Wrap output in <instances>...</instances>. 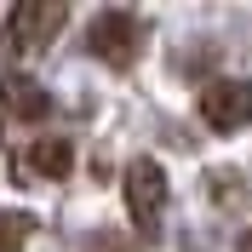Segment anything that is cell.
Wrapping results in <instances>:
<instances>
[{"instance_id":"obj_1","label":"cell","mask_w":252,"mask_h":252,"mask_svg":"<svg viewBox=\"0 0 252 252\" xmlns=\"http://www.w3.org/2000/svg\"><path fill=\"white\" fill-rule=\"evenodd\" d=\"M143 17L126 12V6H115V12H97L92 17V58H103L109 69H132V63L143 58Z\"/></svg>"},{"instance_id":"obj_2","label":"cell","mask_w":252,"mask_h":252,"mask_svg":"<svg viewBox=\"0 0 252 252\" xmlns=\"http://www.w3.org/2000/svg\"><path fill=\"white\" fill-rule=\"evenodd\" d=\"M126 212H132V223L138 229H155L160 212H166V201H172V184H166V166L149 155H138L132 166H126Z\"/></svg>"},{"instance_id":"obj_3","label":"cell","mask_w":252,"mask_h":252,"mask_svg":"<svg viewBox=\"0 0 252 252\" xmlns=\"http://www.w3.org/2000/svg\"><path fill=\"white\" fill-rule=\"evenodd\" d=\"M69 23V6H46V0H23L6 12V40L23 52H40L46 40H58V29Z\"/></svg>"},{"instance_id":"obj_4","label":"cell","mask_w":252,"mask_h":252,"mask_svg":"<svg viewBox=\"0 0 252 252\" xmlns=\"http://www.w3.org/2000/svg\"><path fill=\"white\" fill-rule=\"evenodd\" d=\"M201 121L212 132H241L252 121V86H241V80H206L201 86Z\"/></svg>"},{"instance_id":"obj_5","label":"cell","mask_w":252,"mask_h":252,"mask_svg":"<svg viewBox=\"0 0 252 252\" xmlns=\"http://www.w3.org/2000/svg\"><path fill=\"white\" fill-rule=\"evenodd\" d=\"M69 166H75V143L69 138H34L23 155L12 160V172H17V184H52V178H69Z\"/></svg>"},{"instance_id":"obj_6","label":"cell","mask_w":252,"mask_h":252,"mask_svg":"<svg viewBox=\"0 0 252 252\" xmlns=\"http://www.w3.org/2000/svg\"><path fill=\"white\" fill-rule=\"evenodd\" d=\"M0 103H6L12 121H46L52 115V92L34 75H6L0 80Z\"/></svg>"},{"instance_id":"obj_7","label":"cell","mask_w":252,"mask_h":252,"mask_svg":"<svg viewBox=\"0 0 252 252\" xmlns=\"http://www.w3.org/2000/svg\"><path fill=\"white\" fill-rule=\"evenodd\" d=\"M34 235L29 212H0V252H23V241Z\"/></svg>"},{"instance_id":"obj_8","label":"cell","mask_w":252,"mask_h":252,"mask_svg":"<svg viewBox=\"0 0 252 252\" xmlns=\"http://www.w3.org/2000/svg\"><path fill=\"white\" fill-rule=\"evenodd\" d=\"M86 252H121V241H92Z\"/></svg>"},{"instance_id":"obj_9","label":"cell","mask_w":252,"mask_h":252,"mask_svg":"<svg viewBox=\"0 0 252 252\" xmlns=\"http://www.w3.org/2000/svg\"><path fill=\"white\" fill-rule=\"evenodd\" d=\"M0 138H6V121H0Z\"/></svg>"}]
</instances>
